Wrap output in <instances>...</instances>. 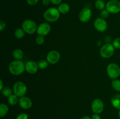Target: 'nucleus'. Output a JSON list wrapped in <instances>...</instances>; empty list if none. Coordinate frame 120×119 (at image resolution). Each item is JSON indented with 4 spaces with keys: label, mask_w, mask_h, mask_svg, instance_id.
Instances as JSON below:
<instances>
[{
    "label": "nucleus",
    "mask_w": 120,
    "mask_h": 119,
    "mask_svg": "<svg viewBox=\"0 0 120 119\" xmlns=\"http://www.w3.org/2000/svg\"><path fill=\"white\" fill-rule=\"evenodd\" d=\"M8 70L13 75H20L25 71V64L22 60H15L9 64Z\"/></svg>",
    "instance_id": "f257e3e1"
},
{
    "label": "nucleus",
    "mask_w": 120,
    "mask_h": 119,
    "mask_svg": "<svg viewBox=\"0 0 120 119\" xmlns=\"http://www.w3.org/2000/svg\"><path fill=\"white\" fill-rule=\"evenodd\" d=\"M60 13L58 9L55 7L48 8L43 14L45 19L48 22H55L59 19Z\"/></svg>",
    "instance_id": "f03ea898"
},
{
    "label": "nucleus",
    "mask_w": 120,
    "mask_h": 119,
    "mask_svg": "<svg viewBox=\"0 0 120 119\" xmlns=\"http://www.w3.org/2000/svg\"><path fill=\"white\" fill-rule=\"evenodd\" d=\"M22 28L26 33L32 35L36 32L38 26L35 21L31 19H26L22 22Z\"/></svg>",
    "instance_id": "7ed1b4c3"
},
{
    "label": "nucleus",
    "mask_w": 120,
    "mask_h": 119,
    "mask_svg": "<svg viewBox=\"0 0 120 119\" xmlns=\"http://www.w3.org/2000/svg\"><path fill=\"white\" fill-rule=\"evenodd\" d=\"M107 73L111 79H117L120 76V67L116 63H110L107 67Z\"/></svg>",
    "instance_id": "20e7f679"
},
{
    "label": "nucleus",
    "mask_w": 120,
    "mask_h": 119,
    "mask_svg": "<svg viewBox=\"0 0 120 119\" xmlns=\"http://www.w3.org/2000/svg\"><path fill=\"white\" fill-rule=\"evenodd\" d=\"M12 89L14 94L19 98L24 96L27 92L26 85L22 81L16 82L13 86Z\"/></svg>",
    "instance_id": "39448f33"
},
{
    "label": "nucleus",
    "mask_w": 120,
    "mask_h": 119,
    "mask_svg": "<svg viewBox=\"0 0 120 119\" xmlns=\"http://www.w3.org/2000/svg\"><path fill=\"white\" fill-rule=\"evenodd\" d=\"M114 47L111 43H105L101 47L100 54L103 58H109L113 56L114 53Z\"/></svg>",
    "instance_id": "423d86ee"
},
{
    "label": "nucleus",
    "mask_w": 120,
    "mask_h": 119,
    "mask_svg": "<svg viewBox=\"0 0 120 119\" xmlns=\"http://www.w3.org/2000/svg\"><path fill=\"white\" fill-rule=\"evenodd\" d=\"M105 8L110 14H118L120 12V1L118 0H110L106 4Z\"/></svg>",
    "instance_id": "0eeeda50"
},
{
    "label": "nucleus",
    "mask_w": 120,
    "mask_h": 119,
    "mask_svg": "<svg viewBox=\"0 0 120 119\" xmlns=\"http://www.w3.org/2000/svg\"><path fill=\"white\" fill-rule=\"evenodd\" d=\"M91 110L95 114H100L104 111V104L103 100L100 99H96L92 102L91 106Z\"/></svg>",
    "instance_id": "6e6552de"
},
{
    "label": "nucleus",
    "mask_w": 120,
    "mask_h": 119,
    "mask_svg": "<svg viewBox=\"0 0 120 119\" xmlns=\"http://www.w3.org/2000/svg\"><path fill=\"white\" fill-rule=\"evenodd\" d=\"M95 29L100 32H104L107 29L108 24L104 19L102 18H97L94 22Z\"/></svg>",
    "instance_id": "1a4fd4ad"
},
{
    "label": "nucleus",
    "mask_w": 120,
    "mask_h": 119,
    "mask_svg": "<svg viewBox=\"0 0 120 119\" xmlns=\"http://www.w3.org/2000/svg\"><path fill=\"white\" fill-rule=\"evenodd\" d=\"M92 16V12L89 8H84L80 10L79 14V20L83 23L89 22Z\"/></svg>",
    "instance_id": "9d476101"
},
{
    "label": "nucleus",
    "mask_w": 120,
    "mask_h": 119,
    "mask_svg": "<svg viewBox=\"0 0 120 119\" xmlns=\"http://www.w3.org/2000/svg\"><path fill=\"white\" fill-rule=\"evenodd\" d=\"M60 59V54L56 50H51L46 56V60L50 64H55L58 63Z\"/></svg>",
    "instance_id": "9b49d317"
},
{
    "label": "nucleus",
    "mask_w": 120,
    "mask_h": 119,
    "mask_svg": "<svg viewBox=\"0 0 120 119\" xmlns=\"http://www.w3.org/2000/svg\"><path fill=\"white\" fill-rule=\"evenodd\" d=\"M51 30V26L47 22L42 23L38 26L36 33L40 36H46L50 33Z\"/></svg>",
    "instance_id": "f8f14e48"
},
{
    "label": "nucleus",
    "mask_w": 120,
    "mask_h": 119,
    "mask_svg": "<svg viewBox=\"0 0 120 119\" xmlns=\"http://www.w3.org/2000/svg\"><path fill=\"white\" fill-rule=\"evenodd\" d=\"M38 69V64L35 61H28L25 63V71L30 74H36Z\"/></svg>",
    "instance_id": "ddd939ff"
},
{
    "label": "nucleus",
    "mask_w": 120,
    "mask_h": 119,
    "mask_svg": "<svg viewBox=\"0 0 120 119\" xmlns=\"http://www.w3.org/2000/svg\"><path fill=\"white\" fill-rule=\"evenodd\" d=\"M19 105L20 107L23 109H29L32 106V102L31 99L26 96H23L19 98Z\"/></svg>",
    "instance_id": "4468645a"
},
{
    "label": "nucleus",
    "mask_w": 120,
    "mask_h": 119,
    "mask_svg": "<svg viewBox=\"0 0 120 119\" xmlns=\"http://www.w3.org/2000/svg\"><path fill=\"white\" fill-rule=\"evenodd\" d=\"M111 103L114 108L120 110V94L114 96L111 99Z\"/></svg>",
    "instance_id": "2eb2a0df"
},
{
    "label": "nucleus",
    "mask_w": 120,
    "mask_h": 119,
    "mask_svg": "<svg viewBox=\"0 0 120 119\" xmlns=\"http://www.w3.org/2000/svg\"><path fill=\"white\" fill-rule=\"evenodd\" d=\"M59 11L62 14H66L70 11V6L67 3H62L59 5L58 8Z\"/></svg>",
    "instance_id": "dca6fc26"
},
{
    "label": "nucleus",
    "mask_w": 120,
    "mask_h": 119,
    "mask_svg": "<svg viewBox=\"0 0 120 119\" xmlns=\"http://www.w3.org/2000/svg\"><path fill=\"white\" fill-rule=\"evenodd\" d=\"M12 56L15 60H22V58H23V52L21 49H15L12 52Z\"/></svg>",
    "instance_id": "f3484780"
},
{
    "label": "nucleus",
    "mask_w": 120,
    "mask_h": 119,
    "mask_svg": "<svg viewBox=\"0 0 120 119\" xmlns=\"http://www.w3.org/2000/svg\"><path fill=\"white\" fill-rule=\"evenodd\" d=\"M9 112V107L8 105L5 103L0 104V117H5Z\"/></svg>",
    "instance_id": "a211bd4d"
},
{
    "label": "nucleus",
    "mask_w": 120,
    "mask_h": 119,
    "mask_svg": "<svg viewBox=\"0 0 120 119\" xmlns=\"http://www.w3.org/2000/svg\"><path fill=\"white\" fill-rule=\"evenodd\" d=\"M19 97L17 96L16 94H12L11 95L9 98H8V102L11 106L16 105L18 103H19Z\"/></svg>",
    "instance_id": "6ab92c4d"
},
{
    "label": "nucleus",
    "mask_w": 120,
    "mask_h": 119,
    "mask_svg": "<svg viewBox=\"0 0 120 119\" xmlns=\"http://www.w3.org/2000/svg\"><path fill=\"white\" fill-rule=\"evenodd\" d=\"M1 93L2 94L4 97L6 98H9L11 95L12 94L13 89H12L10 87H8V86H5L3 88L2 90H1Z\"/></svg>",
    "instance_id": "aec40b11"
},
{
    "label": "nucleus",
    "mask_w": 120,
    "mask_h": 119,
    "mask_svg": "<svg viewBox=\"0 0 120 119\" xmlns=\"http://www.w3.org/2000/svg\"><path fill=\"white\" fill-rule=\"evenodd\" d=\"M106 4H105L104 1L103 0H96L95 2V7L96 9L98 10H104V8H105Z\"/></svg>",
    "instance_id": "412c9836"
},
{
    "label": "nucleus",
    "mask_w": 120,
    "mask_h": 119,
    "mask_svg": "<svg viewBox=\"0 0 120 119\" xmlns=\"http://www.w3.org/2000/svg\"><path fill=\"white\" fill-rule=\"evenodd\" d=\"M25 33V32L22 28H18L14 32V36L16 38L21 39L24 37Z\"/></svg>",
    "instance_id": "4be33fe9"
},
{
    "label": "nucleus",
    "mask_w": 120,
    "mask_h": 119,
    "mask_svg": "<svg viewBox=\"0 0 120 119\" xmlns=\"http://www.w3.org/2000/svg\"><path fill=\"white\" fill-rule=\"evenodd\" d=\"M111 85L115 91L120 92V80L118 79H113L111 82Z\"/></svg>",
    "instance_id": "5701e85b"
},
{
    "label": "nucleus",
    "mask_w": 120,
    "mask_h": 119,
    "mask_svg": "<svg viewBox=\"0 0 120 119\" xmlns=\"http://www.w3.org/2000/svg\"><path fill=\"white\" fill-rule=\"evenodd\" d=\"M49 64L48 61L47 60H41L38 61V64L39 68L40 69H45L49 66Z\"/></svg>",
    "instance_id": "b1692460"
},
{
    "label": "nucleus",
    "mask_w": 120,
    "mask_h": 119,
    "mask_svg": "<svg viewBox=\"0 0 120 119\" xmlns=\"http://www.w3.org/2000/svg\"><path fill=\"white\" fill-rule=\"evenodd\" d=\"M35 41H36V43L37 44H38V45H42V44H43L45 42L44 36L38 35V36L36 37Z\"/></svg>",
    "instance_id": "393cba45"
},
{
    "label": "nucleus",
    "mask_w": 120,
    "mask_h": 119,
    "mask_svg": "<svg viewBox=\"0 0 120 119\" xmlns=\"http://www.w3.org/2000/svg\"><path fill=\"white\" fill-rule=\"evenodd\" d=\"M110 13L106 9H104V10H101L100 12L101 18H103L105 19L108 18L109 17V16H110Z\"/></svg>",
    "instance_id": "a878e982"
},
{
    "label": "nucleus",
    "mask_w": 120,
    "mask_h": 119,
    "mask_svg": "<svg viewBox=\"0 0 120 119\" xmlns=\"http://www.w3.org/2000/svg\"><path fill=\"white\" fill-rule=\"evenodd\" d=\"M112 45L115 49H120V37H117L113 41Z\"/></svg>",
    "instance_id": "bb28decb"
},
{
    "label": "nucleus",
    "mask_w": 120,
    "mask_h": 119,
    "mask_svg": "<svg viewBox=\"0 0 120 119\" xmlns=\"http://www.w3.org/2000/svg\"><path fill=\"white\" fill-rule=\"evenodd\" d=\"M28 114L25 113H21V114H19L17 117H16V119H28Z\"/></svg>",
    "instance_id": "cd10ccee"
},
{
    "label": "nucleus",
    "mask_w": 120,
    "mask_h": 119,
    "mask_svg": "<svg viewBox=\"0 0 120 119\" xmlns=\"http://www.w3.org/2000/svg\"><path fill=\"white\" fill-rule=\"evenodd\" d=\"M39 1V0H26V2L29 5L33 6L37 4L38 3Z\"/></svg>",
    "instance_id": "c85d7f7f"
},
{
    "label": "nucleus",
    "mask_w": 120,
    "mask_h": 119,
    "mask_svg": "<svg viewBox=\"0 0 120 119\" xmlns=\"http://www.w3.org/2000/svg\"><path fill=\"white\" fill-rule=\"evenodd\" d=\"M6 28V23L4 21H0V30L2 31Z\"/></svg>",
    "instance_id": "c756f323"
},
{
    "label": "nucleus",
    "mask_w": 120,
    "mask_h": 119,
    "mask_svg": "<svg viewBox=\"0 0 120 119\" xmlns=\"http://www.w3.org/2000/svg\"><path fill=\"white\" fill-rule=\"evenodd\" d=\"M50 2L52 4L55 5H59L60 4H62V0H50Z\"/></svg>",
    "instance_id": "7c9ffc66"
},
{
    "label": "nucleus",
    "mask_w": 120,
    "mask_h": 119,
    "mask_svg": "<svg viewBox=\"0 0 120 119\" xmlns=\"http://www.w3.org/2000/svg\"><path fill=\"white\" fill-rule=\"evenodd\" d=\"M91 118V119H101V117L100 116L99 114H95V113L93 114Z\"/></svg>",
    "instance_id": "2f4dec72"
},
{
    "label": "nucleus",
    "mask_w": 120,
    "mask_h": 119,
    "mask_svg": "<svg viewBox=\"0 0 120 119\" xmlns=\"http://www.w3.org/2000/svg\"><path fill=\"white\" fill-rule=\"evenodd\" d=\"M104 41H105V43H110L111 41V38L110 36H107L104 38Z\"/></svg>",
    "instance_id": "473e14b6"
},
{
    "label": "nucleus",
    "mask_w": 120,
    "mask_h": 119,
    "mask_svg": "<svg viewBox=\"0 0 120 119\" xmlns=\"http://www.w3.org/2000/svg\"><path fill=\"white\" fill-rule=\"evenodd\" d=\"M50 2V0H42V4H43L44 6L49 5Z\"/></svg>",
    "instance_id": "72a5a7b5"
},
{
    "label": "nucleus",
    "mask_w": 120,
    "mask_h": 119,
    "mask_svg": "<svg viewBox=\"0 0 120 119\" xmlns=\"http://www.w3.org/2000/svg\"><path fill=\"white\" fill-rule=\"evenodd\" d=\"M0 84H1V86H0V91H1V90H2L4 88L3 82H2V79H1V80H0Z\"/></svg>",
    "instance_id": "f704fd0d"
},
{
    "label": "nucleus",
    "mask_w": 120,
    "mask_h": 119,
    "mask_svg": "<svg viewBox=\"0 0 120 119\" xmlns=\"http://www.w3.org/2000/svg\"><path fill=\"white\" fill-rule=\"evenodd\" d=\"M80 119H91V118L88 116H84L82 117Z\"/></svg>",
    "instance_id": "c9c22d12"
},
{
    "label": "nucleus",
    "mask_w": 120,
    "mask_h": 119,
    "mask_svg": "<svg viewBox=\"0 0 120 119\" xmlns=\"http://www.w3.org/2000/svg\"><path fill=\"white\" fill-rule=\"evenodd\" d=\"M118 117H119V118L120 119V110H119V112H118Z\"/></svg>",
    "instance_id": "e433bc0d"
}]
</instances>
